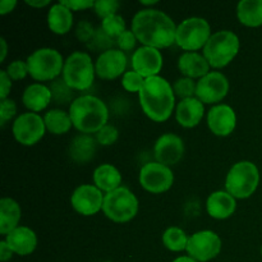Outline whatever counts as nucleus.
<instances>
[{
    "label": "nucleus",
    "instance_id": "nucleus-2",
    "mask_svg": "<svg viewBox=\"0 0 262 262\" xmlns=\"http://www.w3.org/2000/svg\"><path fill=\"white\" fill-rule=\"evenodd\" d=\"M138 100L146 117L156 123L168 120L173 114L174 107H177L173 84L161 76L145 79Z\"/></svg>",
    "mask_w": 262,
    "mask_h": 262
},
{
    "label": "nucleus",
    "instance_id": "nucleus-21",
    "mask_svg": "<svg viewBox=\"0 0 262 262\" xmlns=\"http://www.w3.org/2000/svg\"><path fill=\"white\" fill-rule=\"evenodd\" d=\"M237 210V200L224 189L215 191L207 197L206 211L212 219L225 220L232 216Z\"/></svg>",
    "mask_w": 262,
    "mask_h": 262
},
{
    "label": "nucleus",
    "instance_id": "nucleus-12",
    "mask_svg": "<svg viewBox=\"0 0 262 262\" xmlns=\"http://www.w3.org/2000/svg\"><path fill=\"white\" fill-rule=\"evenodd\" d=\"M222 239L212 230H199L189 235L187 256L199 262H209L219 256L222 251Z\"/></svg>",
    "mask_w": 262,
    "mask_h": 262
},
{
    "label": "nucleus",
    "instance_id": "nucleus-42",
    "mask_svg": "<svg viewBox=\"0 0 262 262\" xmlns=\"http://www.w3.org/2000/svg\"><path fill=\"white\" fill-rule=\"evenodd\" d=\"M60 3L66 5L68 9H71L72 12L73 10L79 12V10L90 9V8H94L95 5L94 0H60Z\"/></svg>",
    "mask_w": 262,
    "mask_h": 262
},
{
    "label": "nucleus",
    "instance_id": "nucleus-34",
    "mask_svg": "<svg viewBox=\"0 0 262 262\" xmlns=\"http://www.w3.org/2000/svg\"><path fill=\"white\" fill-rule=\"evenodd\" d=\"M196 87L197 82H194V79L188 78V77H181L173 84L174 94H176V96L181 97V100L196 96Z\"/></svg>",
    "mask_w": 262,
    "mask_h": 262
},
{
    "label": "nucleus",
    "instance_id": "nucleus-48",
    "mask_svg": "<svg viewBox=\"0 0 262 262\" xmlns=\"http://www.w3.org/2000/svg\"><path fill=\"white\" fill-rule=\"evenodd\" d=\"M158 3V0H141L140 4L143 5V8H154V5H156Z\"/></svg>",
    "mask_w": 262,
    "mask_h": 262
},
{
    "label": "nucleus",
    "instance_id": "nucleus-51",
    "mask_svg": "<svg viewBox=\"0 0 262 262\" xmlns=\"http://www.w3.org/2000/svg\"><path fill=\"white\" fill-rule=\"evenodd\" d=\"M104 262H113V261H104Z\"/></svg>",
    "mask_w": 262,
    "mask_h": 262
},
{
    "label": "nucleus",
    "instance_id": "nucleus-49",
    "mask_svg": "<svg viewBox=\"0 0 262 262\" xmlns=\"http://www.w3.org/2000/svg\"><path fill=\"white\" fill-rule=\"evenodd\" d=\"M173 262H199V261L193 260V258L189 257V256H179V257H177Z\"/></svg>",
    "mask_w": 262,
    "mask_h": 262
},
{
    "label": "nucleus",
    "instance_id": "nucleus-13",
    "mask_svg": "<svg viewBox=\"0 0 262 262\" xmlns=\"http://www.w3.org/2000/svg\"><path fill=\"white\" fill-rule=\"evenodd\" d=\"M229 79L219 71H211L197 81L196 97L205 105H217L229 92Z\"/></svg>",
    "mask_w": 262,
    "mask_h": 262
},
{
    "label": "nucleus",
    "instance_id": "nucleus-3",
    "mask_svg": "<svg viewBox=\"0 0 262 262\" xmlns=\"http://www.w3.org/2000/svg\"><path fill=\"white\" fill-rule=\"evenodd\" d=\"M73 127L84 135H96L107 124L109 109L100 97L95 95H81L76 97L68 110Z\"/></svg>",
    "mask_w": 262,
    "mask_h": 262
},
{
    "label": "nucleus",
    "instance_id": "nucleus-11",
    "mask_svg": "<svg viewBox=\"0 0 262 262\" xmlns=\"http://www.w3.org/2000/svg\"><path fill=\"white\" fill-rule=\"evenodd\" d=\"M138 181L145 191L154 194L164 193L173 187L174 173L169 166L158 161H150L140 169Z\"/></svg>",
    "mask_w": 262,
    "mask_h": 262
},
{
    "label": "nucleus",
    "instance_id": "nucleus-17",
    "mask_svg": "<svg viewBox=\"0 0 262 262\" xmlns=\"http://www.w3.org/2000/svg\"><path fill=\"white\" fill-rule=\"evenodd\" d=\"M128 66L127 54L119 49H110L99 54L95 61L96 76L101 79H115L125 73V68Z\"/></svg>",
    "mask_w": 262,
    "mask_h": 262
},
{
    "label": "nucleus",
    "instance_id": "nucleus-35",
    "mask_svg": "<svg viewBox=\"0 0 262 262\" xmlns=\"http://www.w3.org/2000/svg\"><path fill=\"white\" fill-rule=\"evenodd\" d=\"M143 83H145V78L141 74H138L137 72L133 71V69L125 72L122 76V86L128 92H137V94H140V91L143 87Z\"/></svg>",
    "mask_w": 262,
    "mask_h": 262
},
{
    "label": "nucleus",
    "instance_id": "nucleus-8",
    "mask_svg": "<svg viewBox=\"0 0 262 262\" xmlns=\"http://www.w3.org/2000/svg\"><path fill=\"white\" fill-rule=\"evenodd\" d=\"M140 209L136 194L128 187L120 186L114 191L105 193L102 212L114 223H128L135 219Z\"/></svg>",
    "mask_w": 262,
    "mask_h": 262
},
{
    "label": "nucleus",
    "instance_id": "nucleus-27",
    "mask_svg": "<svg viewBox=\"0 0 262 262\" xmlns=\"http://www.w3.org/2000/svg\"><path fill=\"white\" fill-rule=\"evenodd\" d=\"M22 210L20 205L10 197L0 200V234L7 235L17 227H19Z\"/></svg>",
    "mask_w": 262,
    "mask_h": 262
},
{
    "label": "nucleus",
    "instance_id": "nucleus-31",
    "mask_svg": "<svg viewBox=\"0 0 262 262\" xmlns=\"http://www.w3.org/2000/svg\"><path fill=\"white\" fill-rule=\"evenodd\" d=\"M49 87H50V90H51L53 101L55 102V104H58V105L69 104L71 105L72 102H73V100H74L73 99V91L74 90H72L71 87H69L68 84L64 82V79L61 78V77L54 79Z\"/></svg>",
    "mask_w": 262,
    "mask_h": 262
},
{
    "label": "nucleus",
    "instance_id": "nucleus-29",
    "mask_svg": "<svg viewBox=\"0 0 262 262\" xmlns=\"http://www.w3.org/2000/svg\"><path fill=\"white\" fill-rule=\"evenodd\" d=\"M46 130L55 136L66 135L73 127L71 115L63 109H50L43 115Z\"/></svg>",
    "mask_w": 262,
    "mask_h": 262
},
{
    "label": "nucleus",
    "instance_id": "nucleus-10",
    "mask_svg": "<svg viewBox=\"0 0 262 262\" xmlns=\"http://www.w3.org/2000/svg\"><path fill=\"white\" fill-rule=\"evenodd\" d=\"M45 132L46 127L43 117L37 113H22L15 118L12 124L13 137L22 146L36 145L42 140Z\"/></svg>",
    "mask_w": 262,
    "mask_h": 262
},
{
    "label": "nucleus",
    "instance_id": "nucleus-39",
    "mask_svg": "<svg viewBox=\"0 0 262 262\" xmlns=\"http://www.w3.org/2000/svg\"><path fill=\"white\" fill-rule=\"evenodd\" d=\"M17 114V104L12 99L0 100V125L4 127Z\"/></svg>",
    "mask_w": 262,
    "mask_h": 262
},
{
    "label": "nucleus",
    "instance_id": "nucleus-30",
    "mask_svg": "<svg viewBox=\"0 0 262 262\" xmlns=\"http://www.w3.org/2000/svg\"><path fill=\"white\" fill-rule=\"evenodd\" d=\"M189 235L179 227H169L161 235V242L166 250L171 252H182L187 250Z\"/></svg>",
    "mask_w": 262,
    "mask_h": 262
},
{
    "label": "nucleus",
    "instance_id": "nucleus-32",
    "mask_svg": "<svg viewBox=\"0 0 262 262\" xmlns=\"http://www.w3.org/2000/svg\"><path fill=\"white\" fill-rule=\"evenodd\" d=\"M87 48L92 51H96V53H104V51L110 50V49H114V45H117L114 38L110 37L109 35L104 32L101 27H99L95 32L94 37L86 43Z\"/></svg>",
    "mask_w": 262,
    "mask_h": 262
},
{
    "label": "nucleus",
    "instance_id": "nucleus-23",
    "mask_svg": "<svg viewBox=\"0 0 262 262\" xmlns=\"http://www.w3.org/2000/svg\"><path fill=\"white\" fill-rule=\"evenodd\" d=\"M53 101L50 87L36 82L28 84L22 94V102L30 112L40 113L45 110Z\"/></svg>",
    "mask_w": 262,
    "mask_h": 262
},
{
    "label": "nucleus",
    "instance_id": "nucleus-7",
    "mask_svg": "<svg viewBox=\"0 0 262 262\" xmlns=\"http://www.w3.org/2000/svg\"><path fill=\"white\" fill-rule=\"evenodd\" d=\"M64 61L63 55L54 48L36 49L26 59L28 74L40 83L59 78L63 73Z\"/></svg>",
    "mask_w": 262,
    "mask_h": 262
},
{
    "label": "nucleus",
    "instance_id": "nucleus-4",
    "mask_svg": "<svg viewBox=\"0 0 262 262\" xmlns=\"http://www.w3.org/2000/svg\"><path fill=\"white\" fill-rule=\"evenodd\" d=\"M239 48L241 41L238 35L230 30H220L212 33L202 49V54L210 67L216 71L230 64L239 53Z\"/></svg>",
    "mask_w": 262,
    "mask_h": 262
},
{
    "label": "nucleus",
    "instance_id": "nucleus-15",
    "mask_svg": "<svg viewBox=\"0 0 262 262\" xmlns=\"http://www.w3.org/2000/svg\"><path fill=\"white\" fill-rule=\"evenodd\" d=\"M184 142L176 133H164L156 140L154 145L155 161L171 168L178 164L184 155Z\"/></svg>",
    "mask_w": 262,
    "mask_h": 262
},
{
    "label": "nucleus",
    "instance_id": "nucleus-41",
    "mask_svg": "<svg viewBox=\"0 0 262 262\" xmlns=\"http://www.w3.org/2000/svg\"><path fill=\"white\" fill-rule=\"evenodd\" d=\"M97 28L92 25L89 20H81L76 27V37L78 38L81 42L87 43L92 37H94L95 32Z\"/></svg>",
    "mask_w": 262,
    "mask_h": 262
},
{
    "label": "nucleus",
    "instance_id": "nucleus-18",
    "mask_svg": "<svg viewBox=\"0 0 262 262\" xmlns=\"http://www.w3.org/2000/svg\"><path fill=\"white\" fill-rule=\"evenodd\" d=\"M207 127L217 137H227L237 127V114L230 105H214L207 113Z\"/></svg>",
    "mask_w": 262,
    "mask_h": 262
},
{
    "label": "nucleus",
    "instance_id": "nucleus-28",
    "mask_svg": "<svg viewBox=\"0 0 262 262\" xmlns=\"http://www.w3.org/2000/svg\"><path fill=\"white\" fill-rule=\"evenodd\" d=\"M237 18L243 26H262V0H241L237 4Z\"/></svg>",
    "mask_w": 262,
    "mask_h": 262
},
{
    "label": "nucleus",
    "instance_id": "nucleus-24",
    "mask_svg": "<svg viewBox=\"0 0 262 262\" xmlns=\"http://www.w3.org/2000/svg\"><path fill=\"white\" fill-rule=\"evenodd\" d=\"M97 141L91 135H81L76 136L71 141L68 146V155L72 161L77 164H86L94 159L97 150Z\"/></svg>",
    "mask_w": 262,
    "mask_h": 262
},
{
    "label": "nucleus",
    "instance_id": "nucleus-14",
    "mask_svg": "<svg viewBox=\"0 0 262 262\" xmlns=\"http://www.w3.org/2000/svg\"><path fill=\"white\" fill-rule=\"evenodd\" d=\"M104 196V192L95 184H81L72 192L71 205L74 211L82 216H92L102 211Z\"/></svg>",
    "mask_w": 262,
    "mask_h": 262
},
{
    "label": "nucleus",
    "instance_id": "nucleus-33",
    "mask_svg": "<svg viewBox=\"0 0 262 262\" xmlns=\"http://www.w3.org/2000/svg\"><path fill=\"white\" fill-rule=\"evenodd\" d=\"M100 27L104 30V32L106 33V35H109L110 37L114 38V40L127 30V25H125L124 18L119 14H113L104 18V19L101 20V26H100Z\"/></svg>",
    "mask_w": 262,
    "mask_h": 262
},
{
    "label": "nucleus",
    "instance_id": "nucleus-46",
    "mask_svg": "<svg viewBox=\"0 0 262 262\" xmlns=\"http://www.w3.org/2000/svg\"><path fill=\"white\" fill-rule=\"evenodd\" d=\"M26 4L32 8H45L50 5L49 0H26Z\"/></svg>",
    "mask_w": 262,
    "mask_h": 262
},
{
    "label": "nucleus",
    "instance_id": "nucleus-36",
    "mask_svg": "<svg viewBox=\"0 0 262 262\" xmlns=\"http://www.w3.org/2000/svg\"><path fill=\"white\" fill-rule=\"evenodd\" d=\"M97 143L101 146H112L119 138V130L115 125L113 124H106L99 130V132L95 135Z\"/></svg>",
    "mask_w": 262,
    "mask_h": 262
},
{
    "label": "nucleus",
    "instance_id": "nucleus-43",
    "mask_svg": "<svg viewBox=\"0 0 262 262\" xmlns=\"http://www.w3.org/2000/svg\"><path fill=\"white\" fill-rule=\"evenodd\" d=\"M12 90V79L8 76L5 69L0 71V100L8 99Z\"/></svg>",
    "mask_w": 262,
    "mask_h": 262
},
{
    "label": "nucleus",
    "instance_id": "nucleus-16",
    "mask_svg": "<svg viewBox=\"0 0 262 262\" xmlns=\"http://www.w3.org/2000/svg\"><path fill=\"white\" fill-rule=\"evenodd\" d=\"M130 64L133 71L146 79L159 76L163 69L164 58L159 49L151 46H140L133 51Z\"/></svg>",
    "mask_w": 262,
    "mask_h": 262
},
{
    "label": "nucleus",
    "instance_id": "nucleus-1",
    "mask_svg": "<svg viewBox=\"0 0 262 262\" xmlns=\"http://www.w3.org/2000/svg\"><path fill=\"white\" fill-rule=\"evenodd\" d=\"M133 33L142 46L165 49L176 42L177 25L170 15L156 8H143L132 18Z\"/></svg>",
    "mask_w": 262,
    "mask_h": 262
},
{
    "label": "nucleus",
    "instance_id": "nucleus-50",
    "mask_svg": "<svg viewBox=\"0 0 262 262\" xmlns=\"http://www.w3.org/2000/svg\"><path fill=\"white\" fill-rule=\"evenodd\" d=\"M261 256H262V246H261Z\"/></svg>",
    "mask_w": 262,
    "mask_h": 262
},
{
    "label": "nucleus",
    "instance_id": "nucleus-25",
    "mask_svg": "<svg viewBox=\"0 0 262 262\" xmlns=\"http://www.w3.org/2000/svg\"><path fill=\"white\" fill-rule=\"evenodd\" d=\"M49 30L56 35H66L73 27V12L61 4L55 3L50 7L46 17Z\"/></svg>",
    "mask_w": 262,
    "mask_h": 262
},
{
    "label": "nucleus",
    "instance_id": "nucleus-44",
    "mask_svg": "<svg viewBox=\"0 0 262 262\" xmlns=\"http://www.w3.org/2000/svg\"><path fill=\"white\" fill-rule=\"evenodd\" d=\"M13 255H14L13 251L10 250L9 246L7 245V242L3 239L2 242H0V260H2V262H7L13 257Z\"/></svg>",
    "mask_w": 262,
    "mask_h": 262
},
{
    "label": "nucleus",
    "instance_id": "nucleus-38",
    "mask_svg": "<svg viewBox=\"0 0 262 262\" xmlns=\"http://www.w3.org/2000/svg\"><path fill=\"white\" fill-rule=\"evenodd\" d=\"M5 72H7L12 81H20V79H23L28 74L27 63H26V60L15 59V60L10 61L8 64Z\"/></svg>",
    "mask_w": 262,
    "mask_h": 262
},
{
    "label": "nucleus",
    "instance_id": "nucleus-40",
    "mask_svg": "<svg viewBox=\"0 0 262 262\" xmlns=\"http://www.w3.org/2000/svg\"><path fill=\"white\" fill-rule=\"evenodd\" d=\"M115 42H117V46L119 50L127 53V51H132L136 48L138 40L132 30H125L122 35L115 38Z\"/></svg>",
    "mask_w": 262,
    "mask_h": 262
},
{
    "label": "nucleus",
    "instance_id": "nucleus-22",
    "mask_svg": "<svg viewBox=\"0 0 262 262\" xmlns=\"http://www.w3.org/2000/svg\"><path fill=\"white\" fill-rule=\"evenodd\" d=\"M178 69L183 77L200 79L211 72L209 61L199 51H184L178 59Z\"/></svg>",
    "mask_w": 262,
    "mask_h": 262
},
{
    "label": "nucleus",
    "instance_id": "nucleus-20",
    "mask_svg": "<svg viewBox=\"0 0 262 262\" xmlns=\"http://www.w3.org/2000/svg\"><path fill=\"white\" fill-rule=\"evenodd\" d=\"M205 115V104L196 96L183 99L177 104L176 119L183 128H194L201 123Z\"/></svg>",
    "mask_w": 262,
    "mask_h": 262
},
{
    "label": "nucleus",
    "instance_id": "nucleus-45",
    "mask_svg": "<svg viewBox=\"0 0 262 262\" xmlns=\"http://www.w3.org/2000/svg\"><path fill=\"white\" fill-rule=\"evenodd\" d=\"M15 7H17V0H2L0 2V14H8V13L13 12Z\"/></svg>",
    "mask_w": 262,
    "mask_h": 262
},
{
    "label": "nucleus",
    "instance_id": "nucleus-5",
    "mask_svg": "<svg viewBox=\"0 0 262 262\" xmlns=\"http://www.w3.org/2000/svg\"><path fill=\"white\" fill-rule=\"evenodd\" d=\"M260 184V170L250 160L233 164L225 177V191L235 200L250 199Z\"/></svg>",
    "mask_w": 262,
    "mask_h": 262
},
{
    "label": "nucleus",
    "instance_id": "nucleus-26",
    "mask_svg": "<svg viewBox=\"0 0 262 262\" xmlns=\"http://www.w3.org/2000/svg\"><path fill=\"white\" fill-rule=\"evenodd\" d=\"M92 181L100 191L109 193L122 186V174L113 164H101L94 170Z\"/></svg>",
    "mask_w": 262,
    "mask_h": 262
},
{
    "label": "nucleus",
    "instance_id": "nucleus-6",
    "mask_svg": "<svg viewBox=\"0 0 262 262\" xmlns=\"http://www.w3.org/2000/svg\"><path fill=\"white\" fill-rule=\"evenodd\" d=\"M96 76L91 55L84 51H73L64 61L61 78L74 91H86L92 86Z\"/></svg>",
    "mask_w": 262,
    "mask_h": 262
},
{
    "label": "nucleus",
    "instance_id": "nucleus-9",
    "mask_svg": "<svg viewBox=\"0 0 262 262\" xmlns=\"http://www.w3.org/2000/svg\"><path fill=\"white\" fill-rule=\"evenodd\" d=\"M211 26L202 17H189L177 25L176 43L184 51L204 49L211 37Z\"/></svg>",
    "mask_w": 262,
    "mask_h": 262
},
{
    "label": "nucleus",
    "instance_id": "nucleus-19",
    "mask_svg": "<svg viewBox=\"0 0 262 262\" xmlns=\"http://www.w3.org/2000/svg\"><path fill=\"white\" fill-rule=\"evenodd\" d=\"M4 241L9 246L14 255L28 256L35 252L37 247V235L31 228L19 225L8 233Z\"/></svg>",
    "mask_w": 262,
    "mask_h": 262
},
{
    "label": "nucleus",
    "instance_id": "nucleus-47",
    "mask_svg": "<svg viewBox=\"0 0 262 262\" xmlns=\"http://www.w3.org/2000/svg\"><path fill=\"white\" fill-rule=\"evenodd\" d=\"M0 46H2V51H0V61H4L5 58H7L8 54V43L7 40L4 37H0Z\"/></svg>",
    "mask_w": 262,
    "mask_h": 262
},
{
    "label": "nucleus",
    "instance_id": "nucleus-37",
    "mask_svg": "<svg viewBox=\"0 0 262 262\" xmlns=\"http://www.w3.org/2000/svg\"><path fill=\"white\" fill-rule=\"evenodd\" d=\"M120 4L118 0H96L94 5V10L101 19L109 15L118 14Z\"/></svg>",
    "mask_w": 262,
    "mask_h": 262
}]
</instances>
